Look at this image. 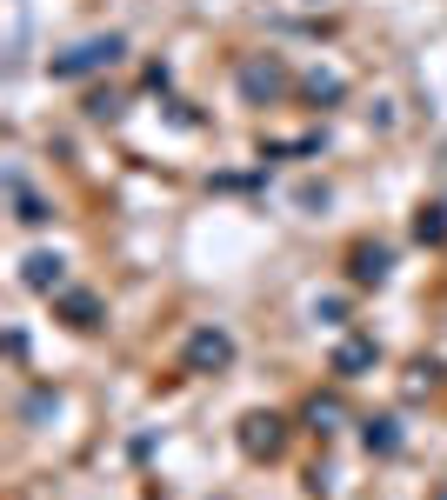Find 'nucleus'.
<instances>
[{
	"label": "nucleus",
	"instance_id": "nucleus-1",
	"mask_svg": "<svg viewBox=\"0 0 447 500\" xmlns=\"http://www.w3.org/2000/svg\"><path fill=\"white\" fill-rule=\"evenodd\" d=\"M114 54H120V41H88L80 54H67V60H61V74H80V67H100V60H114Z\"/></svg>",
	"mask_w": 447,
	"mask_h": 500
},
{
	"label": "nucleus",
	"instance_id": "nucleus-2",
	"mask_svg": "<svg viewBox=\"0 0 447 500\" xmlns=\"http://www.w3.org/2000/svg\"><path fill=\"white\" fill-rule=\"evenodd\" d=\"M194 360H228V334H200L194 340Z\"/></svg>",
	"mask_w": 447,
	"mask_h": 500
}]
</instances>
